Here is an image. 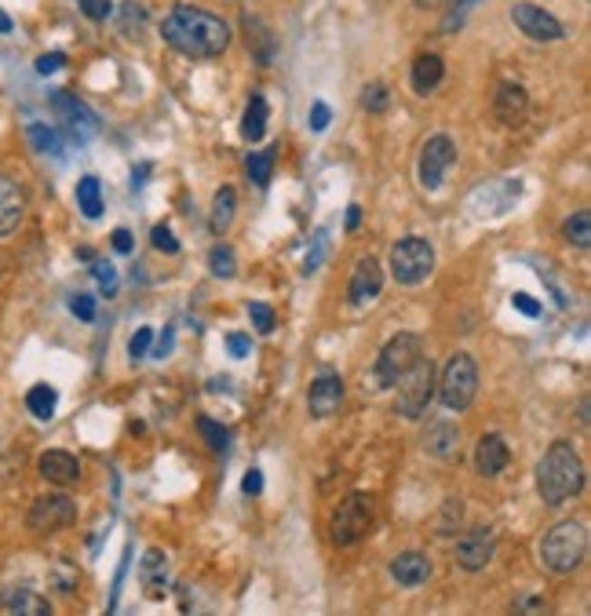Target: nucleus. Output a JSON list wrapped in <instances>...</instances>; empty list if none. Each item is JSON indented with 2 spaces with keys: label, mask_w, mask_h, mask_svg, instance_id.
Listing matches in <instances>:
<instances>
[{
  "label": "nucleus",
  "mask_w": 591,
  "mask_h": 616,
  "mask_svg": "<svg viewBox=\"0 0 591 616\" xmlns=\"http://www.w3.org/2000/svg\"><path fill=\"white\" fill-rule=\"evenodd\" d=\"M562 233H566V241H569L576 252H587V248H591V215H587V212L569 215L566 226H562Z\"/></svg>",
  "instance_id": "30"
},
{
  "label": "nucleus",
  "mask_w": 591,
  "mask_h": 616,
  "mask_svg": "<svg viewBox=\"0 0 591 616\" xmlns=\"http://www.w3.org/2000/svg\"><path fill=\"white\" fill-rule=\"evenodd\" d=\"M587 554V525L569 518V522H558L544 532L540 540V561L544 569H551L555 576H566L573 572Z\"/></svg>",
  "instance_id": "3"
},
{
  "label": "nucleus",
  "mask_w": 591,
  "mask_h": 616,
  "mask_svg": "<svg viewBox=\"0 0 591 616\" xmlns=\"http://www.w3.org/2000/svg\"><path fill=\"white\" fill-rule=\"evenodd\" d=\"M511 306L518 314H526V318H540V303L533 299V295H526V292H515L511 295Z\"/></svg>",
  "instance_id": "44"
},
{
  "label": "nucleus",
  "mask_w": 591,
  "mask_h": 616,
  "mask_svg": "<svg viewBox=\"0 0 591 616\" xmlns=\"http://www.w3.org/2000/svg\"><path fill=\"white\" fill-rule=\"evenodd\" d=\"M587 420H591V402L580 398V427H587Z\"/></svg>",
  "instance_id": "52"
},
{
  "label": "nucleus",
  "mask_w": 591,
  "mask_h": 616,
  "mask_svg": "<svg viewBox=\"0 0 591 616\" xmlns=\"http://www.w3.org/2000/svg\"><path fill=\"white\" fill-rule=\"evenodd\" d=\"M150 241H154V248L165 252V255H175V252H179V237H175L168 226H154V230H150Z\"/></svg>",
  "instance_id": "37"
},
{
  "label": "nucleus",
  "mask_w": 591,
  "mask_h": 616,
  "mask_svg": "<svg viewBox=\"0 0 591 616\" xmlns=\"http://www.w3.org/2000/svg\"><path fill=\"white\" fill-rule=\"evenodd\" d=\"M362 106H366L369 114H384V110L391 106V92H387L380 81H373V84L362 92Z\"/></svg>",
  "instance_id": "34"
},
{
  "label": "nucleus",
  "mask_w": 591,
  "mask_h": 616,
  "mask_svg": "<svg viewBox=\"0 0 591 616\" xmlns=\"http://www.w3.org/2000/svg\"><path fill=\"white\" fill-rule=\"evenodd\" d=\"M435 270V244L424 237H402L391 248V277L406 288H416Z\"/></svg>",
  "instance_id": "6"
},
{
  "label": "nucleus",
  "mask_w": 591,
  "mask_h": 616,
  "mask_svg": "<svg viewBox=\"0 0 591 616\" xmlns=\"http://www.w3.org/2000/svg\"><path fill=\"white\" fill-rule=\"evenodd\" d=\"M197 427H201V434L208 438L212 452H219V456H223V449H226V431H223V427H219L212 416H201V420H197Z\"/></svg>",
  "instance_id": "36"
},
{
  "label": "nucleus",
  "mask_w": 591,
  "mask_h": 616,
  "mask_svg": "<svg viewBox=\"0 0 591 616\" xmlns=\"http://www.w3.org/2000/svg\"><path fill=\"white\" fill-rule=\"evenodd\" d=\"M55 405H59L55 387H48V383L30 387V394H26V409H30L37 420H52V416H55Z\"/></svg>",
  "instance_id": "28"
},
{
  "label": "nucleus",
  "mask_w": 591,
  "mask_h": 616,
  "mask_svg": "<svg viewBox=\"0 0 591 616\" xmlns=\"http://www.w3.org/2000/svg\"><path fill=\"white\" fill-rule=\"evenodd\" d=\"M340 405H344V380H340L336 373H322V376L311 383V391H307V409H311V416H315V420H329V416L340 412Z\"/></svg>",
  "instance_id": "14"
},
{
  "label": "nucleus",
  "mask_w": 591,
  "mask_h": 616,
  "mask_svg": "<svg viewBox=\"0 0 591 616\" xmlns=\"http://www.w3.org/2000/svg\"><path fill=\"white\" fill-rule=\"evenodd\" d=\"M453 161H456L453 139H449V135H431V139L420 146V164H416L420 186H424V190H442Z\"/></svg>",
  "instance_id": "10"
},
{
  "label": "nucleus",
  "mask_w": 591,
  "mask_h": 616,
  "mask_svg": "<svg viewBox=\"0 0 591 616\" xmlns=\"http://www.w3.org/2000/svg\"><path fill=\"white\" fill-rule=\"evenodd\" d=\"M30 143H34L37 154H52V157L63 154V139H59V132L48 128V124H30Z\"/></svg>",
  "instance_id": "32"
},
{
  "label": "nucleus",
  "mask_w": 591,
  "mask_h": 616,
  "mask_svg": "<svg viewBox=\"0 0 591 616\" xmlns=\"http://www.w3.org/2000/svg\"><path fill=\"white\" fill-rule=\"evenodd\" d=\"M442 77H446V63H442L435 52L420 55V59L413 63V70H409V84H413V92H416L420 99L435 95L438 84H442Z\"/></svg>",
  "instance_id": "21"
},
{
  "label": "nucleus",
  "mask_w": 591,
  "mask_h": 616,
  "mask_svg": "<svg viewBox=\"0 0 591 616\" xmlns=\"http://www.w3.org/2000/svg\"><path fill=\"white\" fill-rule=\"evenodd\" d=\"M110 244H114V252H121V255H128V252L135 248V237H132V230H128V226H121V230H114V237H110Z\"/></svg>",
  "instance_id": "47"
},
{
  "label": "nucleus",
  "mask_w": 591,
  "mask_h": 616,
  "mask_svg": "<svg viewBox=\"0 0 591 616\" xmlns=\"http://www.w3.org/2000/svg\"><path fill=\"white\" fill-rule=\"evenodd\" d=\"M92 273H95V284H99L103 295H117V270H114V263L92 259Z\"/></svg>",
  "instance_id": "33"
},
{
  "label": "nucleus",
  "mask_w": 591,
  "mask_h": 616,
  "mask_svg": "<svg viewBox=\"0 0 591 616\" xmlns=\"http://www.w3.org/2000/svg\"><path fill=\"white\" fill-rule=\"evenodd\" d=\"M37 471H41L45 482H52V485H59V489H70V485L81 482V463H77V456L66 452V449H48V452L41 456Z\"/></svg>",
  "instance_id": "18"
},
{
  "label": "nucleus",
  "mask_w": 591,
  "mask_h": 616,
  "mask_svg": "<svg viewBox=\"0 0 591 616\" xmlns=\"http://www.w3.org/2000/svg\"><path fill=\"white\" fill-rule=\"evenodd\" d=\"M376 522V496L369 492H351L336 503L333 522H329V536L336 547H355Z\"/></svg>",
  "instance_id": "4"
},
{
  "label": "nucleus",
  "mask_w": 591,
  "mask_h": 616,
  "mask_svg": "<svg viewBox=\"0 0 591 616\" xmlns=\"http://www.w3.org/2000/svg\"><path fill=\"white\" fill-rule=\"evenodd\" d=\"M55 110H59V117H63V124H66V135H74L77 143H88V139L99 132L95 114H92L85 103H77L74 95L55 92Z\"/></svg>",
  "instance_id": "16"
},
{
  "label": "nucleus",
  "mask_w": 591,
  "mask_h": 616,
  "mask_svg": "<svg viewBox=\"0 0 591 616\" xmlns=\"http://www.w3.org/2000/svg\"><path fill=\"white\" fill-rule=\"evenodd\" d=\"M431 572H435V565H431V558L424 551H406V554H398L391 561V576L402 587H420V583L431 580Z\"/></svg>",
  "instance_id": "20"
},
{
  "label": "nucleus",
  "mask_w": 591,
  "mask_h": 616,
  "mask_svg": "<svg viewBox=\"0 0 591 616\" xmlns=\"http://www.w3.org/2000/svg\"><path fill=\"white\" fill-rule=\"evenodd\" d=\"M435 383H438V398H442V405L449 412L471 409V402L478 394V365H475V358L471 354H453L446 362V369H442V380H435Z\"/></svg>",
  "instance_id": "5"
},
{
  "label": "nucleus",
  "mask_w": 591,
  "mask_h": 616,
  "mask_svg": "<svg viewBox=\"0 0 591 616\" xmlns=\"http://www.w3.org/2000/svg\"><path fill=\"white\" fill-rule=\"evenodd\" d=\"M26 219V190L15 175H0V237H12Z\"/></svg>",
  "instance_id": "13"
},
{
  "label": "nucleus",
  "mask_w": 591,
  "mask_h": 616,
  "mask_svg": "<svg viewBox=\"0 0 591 616\" xmlns=\"http://www.w3.org/2000/svg\"><path fill=\"white\" fill-rule=\"evenodd\" d=\"M266 121H270V110H266V99L263 95H252L248 99V110L241 117V139L245 143H259L266 135Z\"/></svg>",
  "instance_id": "25"
},
{
  "label": "nucleus",
  "mask_w": 591,
  "mask_h": 616,
  "mask_svg": "<svg viewBox=\"0 0 591 616\" xmlns=\"http://www.w3.org/2000/svg\"><path fill=\"white\" fill-rule=\"evenodd\" d=\"M77 522V503L66 496V492H48V496H37L30 514H26V525L41 536L48 532H59V529H70Z\"/></svg>",
  "instance_id": "9"
},
{
  "label": "nucleus",
  "mask_w": 591,
  "mask_h": 616,
  "mask_svg": "<svg viewBox=\"0 0 591 616\" xmlns=\"http://www.w3.org/2000/svg\"><path fill=\"white\" fill-rule=\"evenodd\" d=\"M435 380H438V373H435V362L431 358H416L413 362V369L395 383L398 387V412L406 416V420H420L424 412H427V405H431V398H435Z\"/></svg>",
  "instance_id": "7"
},
{
  "label": "nucleus",
  "mask_w": 591,
  "mask_h": 616,
  "mask_svg": "<svg viewBox=\"0 0 591 616\" xmlns=\"http://www.w3.org/2000/svg\"><path fill=\"white\" fill-rule=\"evenodd\" d=\"M475 5H478V0H456V5H453V15L446 19V26H442V30H446V34L460 30V26H464V19H467V12H471Z\"/></svg>",
  "instance_id": "41"
},
{
  "label": "nucleus",
  "mask_w": 591,
  "mask_h": 616,
  "mask_svg": "<svg viewBox=\"0 0 591 616\" xmlns=\"http://www.w3.org/2000/svg\"><path fill=\"white\" fill-rule=\"evenodd\" d=\"M416 358H424V340L416 333H398L376 358V387H395Z\"/></svg>",
  "instance_id": "8"
},
{
  "label": "nucleus",
  "mask_w": 591,
  "mask_h": 616,
  "mask_svg": "<svg viewBox=\"0 0 591 616\" xmlns=\"http://www.w3.org/2000/svg\"><path fill=\"white\" fill-rule=\"evenodd\" d=\"M0 609L19 612V616H48L52 601L45 594H37L34 587H26V583H8V587H0Z\"/></svg>",
  "instance_id": "17"
},
{
  "label": "nucleus",
  "mask_w": 591,
  "mask_h": 616,
  "mask_svg": "<svg viewBox=\"0 0 591 616\" xmlns=\"http://www.w3.org/2000/svg\"><path fill=\"white\" fill-rule=\"evenodd\" d=\"M424 449H427V456H435V460H453L456 449H460V431H456V423L435 420V423L427 427V434H424Z\"/></svg>",
  "instance_id": "22"
},
{
  "label": "nucleus",
  "mask_w": 591,
  "mask_h": 616,
  "mask_svg": "<svg viewBox=\"0 0 591 616\" xmlns=\"http://www.w3.org/2000/svg\"><path fill=\"white\" fill-rule=\"evenodd\" d=\"M380 292H384V266H380V259H373V255L358 259V263H355V273H351L347 303H351V306H369V303L380 299Z\"/></svg>",
  "instance_id": "12"
},
{
  "label": "nucleus",
  "mask_w": 591,
  "mask_h": 616,
  "mask_svg": "<svg viewBox=\"0 0 591 616\" xmlns=\"http://www.w3.org/2000/svg\"><path fill=\"white\" fill-rule=\"evenodd\" d=\"M493 110H496V117H500L504 124H518V121L526 117V110H529L526 88H522V84H500V88H496Z\"/></svg>",
  "instance_id": "24"
},
{
  "label": "nucleus",
  "mask_w": 591,
  "mask_h": 616,
  "mask_svg": "<svg viewBox=\"0 0 591 616\" xmlns=\"http://www.w3.org/2000/svg\"><path fill=\"white\" fill-rule=\"evenodd\" d=\"M77 208H81L85 219H99L103 215V186H99L95 175H85L77 183Z\"/></svg>",
  "instance_id": "27"
},
{
  "label": "nucleus",
  "mask_w": 591,
  "mask_h": 616,
  "mask_svg": "<svg viewBox=\"0 0 591 616\" xmlns=\"http://www.w3.org/2000/svg\"><path fill=\"white\" fill-rule=\"evenodd\" d=\"M63 66H66V55H63V52H52V55H41V59H37V74H45V77L55 74V70H63Z\"/></svg>",
  "instance_id": "46"
},
{
  "label": "nucleus",
  "mask_w": 591,
  "mask_h": 616,
  "mask_svg": "<svg viewBox=\"0 0 591 616\" xmlns=\"http://www.w3.org/2000/svg\"><path fill=\"white\" fill-rule=\"evenodd\" d=\"M208 270H212V277H219V281L237 277V255H234V248H230V244H215V248L208 252Z\"/></svg>",
  "instance_id": "31"
},
{
  "label": "nucleus",
  "mask_w": 591,
  "mask_h": 616,
  "mask_svg": "<svg viewBox=\"0 0 591 616\" xmlns=\"http://www.w3.org/2000/svg\"><path fill=\"white\" fill-rule=\"evenodd\" d=\"M81 12L92 19V23H106L114 15V5L110 0H81Z\"/></svg>",
  "instance_id": "39"
},
{
  "label": "nucleus",
  "mask_w": 591,
  "mask_h": 616,
  "mask_svg": "<svg viewBox=\"0 0 591 616\" xmlns=\"http://www.w3.org/2000/svg\"><path fill=\"white\" fill-rule=\"evenodd\" d=\"M358 226H362V208L351 204V208H347V230H358Z\"/></svg>",
  "instance_id": "51"
},
{
  "label": "nucleus",
  "mask_w": 591,
  "mask_h": 616,
  "mask_svg": "<svg viewBox=\"0 0 591 616\" xmlns=\"http://www.w3.org/2000/svg\"><path fill=\"white\" fill-rule=\"evenodd\" d=\"M326 241H329V233L318 230V237H315V255H307V263H304V273H307V277L322 266V259H326Z\"/></svg>",
  "instance_id": "43"
},
{
  "label": "nucleus",
  "mask_w": 591,
  "mask_h": 616,
  "mask_svg": "<svg viewBox=\"0 0 591 616\" xmlns=\"http://www.w3.org/2000/svg\"><path fill=\"white\" fill-rule=\"evenodd\" d=\"M274 157H277L274 146H266V150H259V154H248L245 172H248V179H252L255 186H266V183H270V175H274Z\"/></svg>",
  "instance_id": "29"
},
{
  "label": "nucleus",
  "mask_w": 591,
  "mask_h": 616,
  "mask_svg": "<svg viewBox=\"0 0 591 616\" xmlns=\"http://www.w3.org/2000/svg\"><path fill=\"white\" fill-rule=\"evenodd\" d=\"M139 583H143V591H146L154 601L165 598V587H168V558H165L161 551H146V554H143Z\"/></svg>",
  "instance_id": "23"
},
{
  "label": "nucleus",
  "mask_w": 591,
  "mask_h": 616,
  "mask_svg": "<svg viewBox=\"0 0 591 616\" xmlns=\"http://www.w3.org/2000/svg\"><path fill=\"white\" fill-rule=\"evenodd\" d=\"M70 311L81 322H95V299L88 292H77V295H70Z\"/></svg>",
  "instance_id": "38"
},
{
  "label": "nucleus",
  "mask_w": 591,
  "mask_h": 616,
  "mask_svg": "<svg viewBox=\"0 0 591 616\" xmlns=\"http://www.w3.org/2000/svg\"><path fill=\"white\" fill-rule=\"evenodd\" d=\"M165 354H172V329H165L161 340H157V347H154V358H165Z\"/></svg>",
  "instance_id": "50"
},
{
  "label": "nucleus",
  "mask_w": 591,
  "mask_h": 616,
  "mask_svg": "<svg viewBox=\"0 0 591 616\" xmlns=\"http://www.w3.org/2000/svg\"><path fill=\"white\" fill-rule=\"evenodd\" d=\"M12 30H15V23L8 19V12H5V8H0V34H12Z\"/></svg>",
  "instance_id": "53"
},
{
  "label": "nucleus",
  "mask_w": 591,
  "mask_h": 616,
  "mask_svg": "<svg viewBox=\"0 0 591 616\" xmlns=\"http://www.w3.org/2000/svg\"><path fill=\"white\" fill-rule=\"evenodd\" d=\"M493 551H496L493 532L489 529H471L467 536L456 540V565L467 569V572H482L493 561Z\"/></svg>",
  "instance_id": "15"
},
{
  "label": "nucleus",
  "mask_w": 591,
  "mask_h": 616,
  "mask_svg": "<svg viewBox=\"0 0 591 616\" xmlns=\"http://www.w3.org/2000/svg\"><path fill=\"white\" fill-rule=\"evenodd\" d=\"M584 489V467L569 442H551L544 460L536 463V492L547 507H562Z\"/></svg>",
  "instance_id": "2"
},
{
  "label": "nucleus",
  "mask_w": 591,
  "mask_h": 616,
  "mask_svg": "<svg viewBox=\"0 0 591 616\" xmlns=\"http://www.w3.org/2000/svg\"><path fill=\"white\" fill-rule=\"evenodd\" d=\"M150 343H154V329H139V333L132 336V343H128V358L139 362V358L150 351Z\"/></svg>",
  "instance_id": "42"
},
{
  "label": "nucleus",
  "mask_w": 591,
  "mask_h": 616,
  "mask_svg": "<svg viewBox=\"0 0 591 616\" xmlns=\"http://www.w3.org/2000/svg\"><path fill=\"white\" fill-rule=\"evenodd\" d=\"M226 351H230V358H245V354L252 351V343H248V336L230 333V336H226Z\"/></svg>",
  "instance_id": "48"
},
{
  "label": "nucleus",
  "mask_w": 591,
  "mask_h": 616,
  "mask_svg": "<svg viewBox=\"0 0 591 616\" xmlns=\"http://www.w3.org/2000/svg\"><path fill=\"white\" fill-rule=\"evenodd\" d=\"M234 215H237V194H234V186H219V194L212 201V215H208L212 233H226L234 226Z\"/></svg>",
  "instance_id": "26"
},
{
  "label": "nucleus",
  "mask_w": 591,
  "mask_h": 616,
  "mask_svg": "<svg viewBox=\"0 0 591 616\" xmlns=\"http://www.w3.org/2000/svg\"><path fill=\"white\" fill-rule=\"evenodd\" d=\"M161 37L172 52L186 55V59H212V55H223L226 45H230V26L205 12V8H194V5H175L165 23H161Z\"/></svg>",
  "instance_id": "1"
},
{
  "label": "nucleus",
  "mask_w": 591,
  "mask_h": 616,
  "mask_svg": "<svg viewBox=\"0 0 591 616\" xmlns=\"http://www.w3.org/2000/svg\"><path fill=\"white\" fill-rule=\"evenodd\" d=\"M241 489H245V496H259L263 492V474L252 467L248 474H245V482H241Z\"/></svg>",
  "instance_id": "49"
},
{
  "label": "nucleus",
  "mask_w": 591,
  "mask_h": 616,
  "mask_svg": "<svg viewBox=\"0 0 591 616\" xmlns=\"http://www.w3.org/2000/svg\"><path fill=\"white\" fill-rule=\"evenodd\" d=\"M511 23H515L526 37H533V41H540V45H551V41H562V37H566L562 23H558L551 12L536 8V5H515V8H511Z\"/></svg>",
  "instance_id": "11"
},
{
  "label": "nucleus",
  "mask_w": 591,
  "mask_h": 616,
  "mask_svg": "<svg viewBox=\"0 0 591 616\" xmlns=\"http://www.w3.org/2000/svg\"><path fill=\"white\" fill-rule=\"evenodd\" d=\"M329 121H333L329 103H315V106H311V132H326V128H329Z\"/></svg>",
  "instance_id": "45"
},
{
  "label": "nucleus",
  "mask_w": 591,
  "mask_h": 616,
  "mask_svg": "<svg viewBox=\"0 0 591 616\" xmlns=\"http://www.w3.org/2000/svg\"><path fill=\"white\" fill-rule=\"evenodd\" d=\"M121 15H125V19H121L125 34L132 30V23H135V30L143 34V26H146V15H143V8H139V5H132V0H125V5H121Z\"/></svg>",
  "instance_id": "40"
},
{
  "label": "nucleus",
  "mask_w": 591,
  "mask_h": 616,
  "mask_svg": "<svg viewBox=\"0 0 591 616\" xmlns=\"http://www.w3.org/2000/svg\"><path fill=\"white\" fill-rule=\"evenodd\" d=\"M248 318H252V329L259 333V336H270L274 333V311H270V306L266 303H248Z\"/></svg>",
  "instance_id": "35"
},
{
  "label": "nucleus",
  "mask_w": 591,
  "mask_h": 616,
  "mask_svg": "<svg viewBox=\"0 0 591 616\" xmlns=\"http://www.w3.org/2000/svg\"><path fill=\"white\" fill-rule=\"evenodd\" d=\"M507 460H511V452H507V442H504L500 434H482V438H478V445H475V471H478L482 478L504 474Z\"/></svg>",
  "instance_id": "19"
}]
</instances>
